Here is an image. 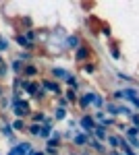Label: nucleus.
I'll return each mask as SVG.
<instances>
[{"instance_id":"1","label":"nucleus","mask_w":139,"mask_h":155,"mask_svg":"<svg viewBox=\"0 0 139 155\" xmlns=\"http://www.w3.org/2000/svg\"><path fill=\"white\" fill-rule=\"evenodd\" d=\"M11 114H12V118L29 120V116L33 114L31 99H21V101H17V104H11Z\"/></svg>"},{"instance_id":"2","label":"nucleus","mask_w":139,"mask_h":155,"mask_svg":"<svg viewBox=\"0 0 139 155\" xmlns=\"http://www.w3.org/2000/svg\"><path fill=\"white\" fill-rule=\"evenodd\" d=\"M96 95H98V91L96 89H83L81 93H79V101H77V107L81 110L83 114L89 110V107H93V101H96Z\"/></svg>"},{"instance_id":"3","label":"nucleus","mask_w":139,"mask_h":155,"mask_svg":"<svg viewBox=\"0 0 139 155\" xmlns=\"http://www.w3.org/2000/svg\"><path fill=\"white\" fill-rule=\"evenodd\" d=\"M40 85L46 89L50 95H54V97L64 95V87H62V83H58V81L50 79V77H42V79H40Z\"/></svg>"},{"instance_id":"4","label":"nucleus","mask_w":139,"mask_h":155,"mask_svg":"<svg viewBox=\"0 0 139 155\" xmlns=\"http://www.w3.org/2000/svg\"><path fill=\"white\" fill-rule=\"evenodd\" d=\"M81 44L83 41H81V35H79V33H69V35L62 39V48H64V52H73V54L81 48Z\"/></svg>"},{"instance_id":"5","label":"nucleus","mask_w":139,"mask_h":155,"mask_svg":"<svg viewBox=\"0 0 139 155\" xmlns=\"http://www.w3.org/2000/svg\"><path fill=\"white\" fill-rule=\"evenodd\" d=\"M92 54H93V50L92 46H87V44H81V48L77 50L75 54H73V60L81 66V64H85V62H89L92 60Z\"/></svg>"},{"instance_id":"6","label":"nucleus","mask_w":139,"mask_h":155,"mask_svg":"<svg viewBox=\"0 0 139 155\" xmlns=\"http://www.w3.org/2000/svg\"><path fill=\"white\" fill-rule=\"evenodd\" d=\"M79 128H81L85 134H93V128H96V120L89 112H85L79 116Z\"/></svg>"},{"instance_id":"7","label":"nucleus","mask_w":139,"mask_h":155,"mask_svg":"<svg viewBox=\"0 0 139 155\" xmlns=\"http://www.w3.org/2000/svg\"><path fill=\"white\" fill-rule=\"evenodd\" d=\"M15 44L21 50H25V52H35V50H37V44L29 41V39L25 37V33H15Z\"/></svg>"},{"instance_id":"8","label":"nucleus","mask_w":139,"mask_h":155,"mask_svg":"<svg viewBox=\"0 0 139 155\" xmlns=\"http://www.w3.org/2000/svg\"><path fill=\"white\" fill-rule=\"evenodd\" d=\"M89 137L92 134H85V132L79 128V130L75 132V137H73V141H71V145L73 147H77V149H87V143H89Z\"/></svg>"},{"instance_id":"9","label":"nucleus","mask_w":139,"mask_h":155,"mask_svg":"<svg viewBox=\"0 0 139 155\" xmlns=\"http://www.w3.org/2000/svg\"><path fill=\"white\" fill-rule=\"evenodd\" d=\"M71 74L69 68H62V66H50V79H54L58 83H64V79Z\"/></svg>"},{"instance_id":"10","label":"nucleus","mask_w":139,"mask_h":155,"mask_svg":"<svg viewBox=\"0 0 139 155\" xmlns=\"http://www.w3.org/2000/svg\"><path fill=\"white\" fill-rule=\"evenodd\" d=\"M11 149L17 155H31V153H33V145L29 143V141H19L17 145H12Z\"/></svg>"},{"instance_id":"11","label":"nucleus","mask_w":139,"mask_h":155,"mask_svg":"<svg viewBox=\"0 0 139 155\" xmlns=\"http://www.w3.org/2000/svg\"><path fill=\"white\" fill-rule=\"evenodd\" d=\"M87 149H89V151H93V153H98V155H106V153H108L106 145H104V143H100L98 139H93V134L89 137V143H87Z\"/></svg>"},{"instance_id":"12","label":"nucleus","mask_w":139,"mask_h":155,"mask_svg":"<svg viewBox=\"0 0 139 155\" xmlns=\"http://www.w3.org/2000/svg\"><path fill=\"white\" fill-rule=\"evenodd\" d=\"M23 79H37L40 77V66L37 64H33V62H29V64H25L23 66V74H21Z\"/></svg>"},{"instance_id":"13","label":"nucleus","mask_w":139,"mask_h":155,"mask_svg":"<svg viewBox=\"0 0 139 155\" xmlns=\"http://www.w3.org/2000/svg\"><path fill=\"white\" fill-rule=\"evenodd\" d=\"M11 124H12V130L17 132V134H21V132L25 134V132H27V126H29V122L23 120V118H12Z\"/></svg>"},{"instance_id":"14","label":"nucleus","mask_w":139,"mask_h":155,"mask_svg":"<svg viewBox=\"0 0 139 155\" xmlns=\"http://www.w3.org/2000/svg\"><path fill=\"white\" fill-rule=\"evenodd\" d=\"M108 128L102 126V124H96V128H93V139H98L100 143H106V139H108Z\"/></svg>"},{"instance_id":"15","label":"nucleus","mask_w":139,"mask_h":155,"mask_svg":"<svg viewBox=\"0 0 139 155\" xmlns=\"http://www.w3.org/2000/svg\"><path fill=\"white\" fill-rule=\"evenodd\" d=\"M46 147H62V130H54L52 132V137L46 141Z\"/></svg>"},{"instance_id":"16","label":"nucleus","mask_w":139,"mask_h":155,"mask_svg":"<svg viewBox=\"0 0 139 155\" xmlns=\"http://www.w3.org/2000/svg\"><path fill=\"white\" fill-rule=\"evenodd\" d=\"M120 139H123V134H118V132H116V134H112V132H110V134H108V139H106L108 149H114V151H118V149H120Z\"/></svg>"},{"instance_id":"17","label":"nucleus","mask_w":139,"mask_h":155,"mask_svg":"<svg viewBox=\"0 0 139 155\" xmlns=\"http://www.w3.org/2000/svg\"><path fill=\"white\" fill-rule=\"evenodd\" d=\"M54 130H56V124H42V128H40V139H42V141H48Z\"/></svg>"},{"instance_id":"18","label":"nucleus","mask_w":139,"mask_h":155,"mask_svg":"<svg viewBox=\"0 0 139 155\" xmlns=\"http://www.w3.org/2000/svg\"><path fill=\"white\" fill-rule=\"evenodd\" d=\"M52 118H54V122L67 120L69 118V110H64V107H54V110H52Z\"/></svg>"},{"instance_id":"19","label":"nucleus","mask_w":139,"mask_h":155,"mask_svg":"<svg viewBox=\"0 0 139 155\" xmlns=\"http://www.w3.org/2000/svg\"><path fill=\"white\" fill-rule=\"evenodd\" d=\"M15 60H21L23 64H29V62H33V52H25V50H19V52L15 54Z\"/></svg>"},{"instance_id":"20","label":"nucleus","mask_w":139,"mask_h":155,"mask_svg":"<svg viewBox=\"0 0 139 155\" xmlns=\"http://www.w3.org/2000/svg\"><path fill=\"white\" fill-rule=\"evenodd\" d=\"M9 64H11V72L15 74V77H21V74H23V66H25V64L21 62V60H15V58H12Z\"/></svg>"},{"instance_id":"21","label":"nucleus","mask_w":139,"mask_h":155,"mask_svg":"<svg viewBox=\"0 0 139 155\" xmlns=\"http://www.w3.org/2000/svg\"><path fill=\"white\" fill-rule=\"evenodd\" d=\"M108 52H110V56H112L116 62L123 58V52H120V48H118V44H116V41H110V44H108Z\"/></svg>"},{"instance_id":"22","label":"nucleus","mask_w":139,"mask_h":155,"mask_svg":"<svg viewBox=\"0 0 139 155\" xmlns=\"http://www.w3.org/2000/svg\"><path fill=\"white\" fill-rule=\"evenodd\" d=\"M81 72L83 74H96V72H98V64H96L93 60H89V62L81 64Z\"/></svg>"},{"instance_id":"23","label":"nucleus","mask_w":139,"mask_h":155,"mask_svg":"<svg viewBox=\"0 0 139 155\" xmlns=\"http://www.w3.org/2000/svg\"><path fill=\"white\" fill-rule=\"evenodd\" d=\"M64 97L69 99L71 106H77V101H79V93L75 89H64Z\"/></svg>"},{"instance_id":"24","label":"nucleus","mask_w":139,"mask_h":155,"mask_svg":"<svg viewBox=\"0 0 139 155\" xmlns=\"http://www.w3.org/2000/svg\"><path fill=\"white\" fill-rule=\"evenodd\" d=\"M123 137H125L127 141H131V139H139V128L137 126H127V130L123 132Z\"/></svg>"},{"instance_id":"25","label":"nucleus","mask_w":139,"mask_h":155,"mask_svg":"<svg viewBox=\"0 0 139 155\" xmlns=\"http://www.w3.org/2000/svg\"><path fill=\"white\" fill-rule=\"evenodd\" d=\"M116 79H118V81H123V83H131V87H135V83H137V81L131 77V74H127V72H120V71H116Z\"/></svg>"},{"instance_id":"26","label":"nucleus","mask_w":139,"mask_h":155,"mask_svg":"<svg viewBox=\"0 0 139 155\" xmlns=\"http://www.w3.org/2000/svg\"><path fill=\"white\" fill-rule=\"evenodd\" d=\"M40 128H42V124H31V122H29V126H27V134H29L31 139H40Z\"/></svg>"},{"instance_id":"27","label":"nucleus","mask_w":139,"mask_h":155,"mask_svg":"<svg viewBox=\"0 0 139 155\" xmlns=\"http://www.w3.org/2000/svg\"><path fill=\"white\" fill-rule=\"evenodd\" d=\"M25 33V37L29 39V41H33V44H37V39H40V29H27V31H23Z\"/></svg>"},{"instance_id":"28","label":"nucleus","mask_w":139,"mask_h":155,"mask_svg":"<svg viewBox=\"0 0 139 155\" xmlns=\"http://www.w3.org/2000/svg\"><path fill=\"white\" fill-rule=\"evenodd\" d=\"M54 107H64V110H69L71 104L64 95H60V97H54Z\"/></svg>"},{"instance_id":"29","label":"nucleus","mask_w":139,"mask_h":155,"mask_svg":"<svg viewBox=\"0 0 139 155\" xmlns=\"http://www.w3.org/2000/svg\"><path fill=\"white\" fill-rule=\"evenodd\" d=\"M6 110H11V95L0 97V114H4Z\"/></svg>"},{"instance_id":"30","label":"nucleus","mask_w":139,"mask_h":155,"mask_svg":"<svg viewBox=\"0 0 139 155\" xmlns=\"http://www.w3.org/2000/svg\"><path fill=\"white\" fill-rule=\"evenodd\" d=\"M11 72V64L9 62H4V64H0V83L6 79V74Z\"/></svg>"},{"instance_id":"31","label":"nucleus","mask_w":139,"mask_h":155,"mask_svg":"<svg viewBox=\"0 0 139 155\" xmlns=\"http://www.w3.org/2000/svg\"><path fill=\"white\" fill-rule=\"evenodd\" d=\"M9 50H11V41H9V37H0V54L9 52Z\"/></svg>"},{"instance_id":"32","label":"nucleus","mask_w":139,"mask_h":155,"mask_svg":"<svg viewBox=\"0 0 139 155\" xmlns=\"http://www.w3.org/2000/svg\"><path fill=\"white\" fill-rule=\"evenodd\" d=\"M129 126H137L139 128V112H133L129 116Z\"/></svg>"},{"instance_id":"33","label":"nucleus","mask_w":139,"mask_h":155,"mask_svg":"<svg viewBox=\"0 0 139 155\" xmlns=\"http://www.w3.org/2000/svg\"><path fill=\"white\" fill-rule=\"evenodd\" d=\"M11 91H21V77H12Z\"/></svg>"},{"instance_id":"34","label":"nucleus","mask_w":139,"mask_h":155,"mask_svg":"<svg viewBox=\"0 0 139 155\" xmlns=\"http://www.w3.org/2000/svg\"><path fill=\"white\" fill-rule=\"evenodd\" d=\"M46 155H60V147H44Z\"/></svg>"},{"instance_id":"35","label":"nucleus","mask_w":139,"mask_h":155,"mask_svg":"<svg viewBox=\"0 0 139 155\" xmlns=\"http://www.w3.org/2000/svg\"><path fill=\"white\" fill-rule=\"evenodd\" d=\"M100 33H102L104 37H108V39L112 37V31H110V27H108V25H102V29H100Z\"/></svg>"},{"instance_id":"36","label":"nucleus","mask_w":139,"mask_h":155,"mask_svg":"<svg viewBox=\"0 0 139 155\" xmlns=\"http://www.w3.org/2000/svg\"><path fill=\"white\" fill-rule=\"evenodd\" d=\"M69 155H92V151H89V149H81V151H73V149H69Z\"/></svg>"},{"instance_id":"37","label":"nucleus","mask_w":139,"mask_h":155,"mask_svg":"<svg viewBox=\"0 0 139 155\" xmlns=\"http://www.w3.org/2000/svg\"><path fill=\"white\" fill-rule=\"evenodd\" d=\"M129 145H131V147H133V149L139 153V139H131V141H129Z\"/></svg>"},{"instance_id":"38","label":"nucleus","mask_w":139,"mask_h":155,"mask_svg":"<svg viewBox=\"0 0 139 155\" xmlns=\"http://www.w3.org/2000/svg\"><path fill=\"white\" fill-rule=\"evenodd\" d=\"M31 155H46V151H44V149H33Z\"/></svg>"},{"instance_id":"39","label":"nucleus","mask_w":139,"mask_h":155,"mask_svg":"<svg viewBox=\"0 0 139 155\" xmlns=\"http://www.w3.org/2000/svg\"><path fill=\"white\" fill-rule=\"evenodd\" d=\"M4 95H6V87L0 83V97H4Z\"/></svg>"},{"instance_id":"40","label":"nucleus","mask_w":139,"mask_h":155,"mask_svg":"<svg viewBox=\"0 0 139 155\" xmlns=\"http://www.w3.org/2000/svg\"><path fill=\"white\" fill-rule=\"evenodd\" d=\"M106 155H123V153H120V151H114V149H108V153H106Z\"/></svg>"},{"instance_id":"41","label":"nucleus","mask_w":139,"mask_h":155,"mask_svg":"<svg viewBox=\"0 0 139 155\" xmlns=\"http://www.w3.org/2000/svg\"><path fill=\"white\" fill-rule=\"evenodd\" d=\"M6 155H17V153H15V151H12V149H9V153H6Z\"/></svg>"},{"instance_id":"42","label":"nucleus","mask_w":139,"mask_h":155,"mask_svg":"<svg viewBox=\"0 0 139 155\" xmlns=\"http://www.w3.org/2000/svg\"><path fill=\"white\" fill-rule=\"evenodd\" d=\"M4 62H6V60L2 58V54H0V64H4Z\"/></svg>"},{"instance_id":"43","label":"nucleus","mask_w":139,"mask_h":155,"mask_svg":"<svg viewBox=\"0 0 139 155\" xmlns=\"http://www.w3.org/2000/svg\"><path fill=\"white\" fill-rule=\"evenodd\" d=\"M2 122H4V120H2V118H0V126H2Z\"/></svg>"},{"instance_id":"44","label":"nucleus","mask_w":139,"mask_h":155,"mask_svg":"<svg viewBox=\"0 0 139 155\" xmlns=\"http://www.w3.org/2000/svg\"><path fill=\"white\" fill-rule=\"evenodd\" d=\"M0 155H2V153H0Z\"/></svg>"}]
</instances>
